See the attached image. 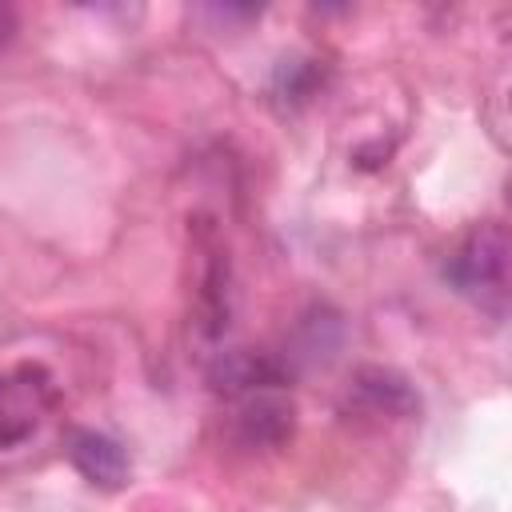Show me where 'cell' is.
I'll return each mask as SVG.
<instances>
[{"label":"cell","mask_w":512,"mask_h":512,"mask_svg":"<svg viewBox=\"0 0 512 512\" xmlns=\"http://www.w3.org/2000/svg\"><path fill=\"white\" fill-rule=\"evenodd\" d=\"M448 284L476 300L484 312L504 316L508 296V232L500 224H476L444 264Z\"/></svg>","instance_id":"obj_1"},{"label":"cell","mask_w":512,"mask_h":512,"mask_svg":"<svg viewBox=\"0 0 512 512\" xmlns=\"http://www.w3.org/2000/svg\"><path fill=\"white\" fill-rule=\"evenodd\" d=\"M56 404V384L40 364H20L0 376V448L36 432Z\"/></svg>","instance_id":"obj_2"},{"label":"cell","mask_w":512,"mask_h":512,"mask_svg":"<svg viewBox=\"0 0 512 512\" xmlns=\"http://www.w3.org/2000/svg\"><path fill=\"white\" fill-rule=\"evenodd\" d=\"M236 440L244 448H280L292 440L296 428V404L288 396V384H264L244 396H236L232 412Z\"/></svg>","instance_id":"obj_3"},{"label":"cell","mask_w":512,"mask_h":512,"mask_svg":"<svg viewBox=\"0 0 512 512\" xmlns=\"http://www.w3.org/2000/svg\"><path fill=\"white\" fill-rule=\"evenodd\" d=\"M348 408H356L364 416H412L420 408V400L400 372L368 364L348 384Z\"/></svg>","instance_id":"obj_4"},{"label":"cell","mask_w":512,"mask_h":512,"mask_svg":"<svg viewBox=\"0 0 512 512\" xmlns=\"http://www.w3.org/2000/svg\"><path fill=\"white\" fill-rule=\"evenodd\" d=\"M68 460L96 488L112 492V488H124V480H128V452L120 448V440H112L96 428H76L68 436Z\"/></svg>","instance_id":"obj_5"},{"label":"cell","mask_w":512,"mask_h":512,"mask_svg":"<svg viewBox=\"0 0 512 512\" xmlns=\"http://www.w3.org/2000/svg\"><path fill=\"white\" fill-rule=\"evenodd\" d=\"M208 380H212L216 392L236 400V396H244L252 388H264V384H288V372H284V364H276L264 352H224L212 364Z\"/></svg>","instance_id":"obj_6"},{"label":"cell","mask_w":512,"mask_h":512,"mask_svg":"<svg viewBox=\"0 0 512 512\" xmlns=\"http://www.w3.org/2000/svg\"><path fill=\"white\" fill-rule=\"evenodd\" d=\"M12 36V8H0V40Z\"/></svg>","instance_id":"obj_7"}]
</instances>
